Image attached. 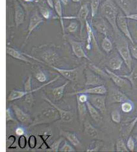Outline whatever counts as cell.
<instances>
[{"label":"cell","instance_id":"1","mask_svg":"<svg viewBox=\"0 0 137 152\" xmlns=\"http://www.w3.org/2000/svg\"><path fill=\"white\" fill-rule=\"evenodd\" d=\"M36 56L26 53L27 57L45 65L55 66L59 60V55L55 48L51 46H42L35 48Z\"/></svg>","mask_w":137,"mask_h":152},{"label":"cell","instance_id":"2","mask_svg":"<svg viewBox=\"0 0 137 152\" xmlns=\"http://www.w3.org/2000/svg\"><path fill=\"white\" fill-rule=\"evenodd\" d=\"M101 13L103 18L111 26L115 35L122 33L117 26V18L119 14L117 5L113 0H105L101 5Z\"/></svg>","mask_w":137,"mask_h":152},{"label":"cell","instance_id":"3","mask_svg":"<svg viewBox=\"0 0 137 152\" xmlns=\"http://www.w3.org/2000/svg\"><path fill=\"white\" fill-rule=\"evenodd\" d=\"M116 37V47L124 63L125 64L127 68L131 72L132 70L133 59L131 54V51L129 49V44L128 42V39L122 33H120L115 35Z\"/></svg>","mask_w":137,"mask_h":152},{"label":"cell","instance_id":"4","mask_svg":"<svg viewBox=\"0 0 137 152\" xmlns=\"http://www.w3.org/2000/svg\"><path fill=\"white\" fill-rule=\"evenodd\" d=\"M59 119H60L59 112L54 107L51 105L50 107L46 108L42 110L39 115H37L31 126L33 127L44 124L52 123Z\"/></svg>","mask_w":137,"mask_h":152},{"label":"cell","instance_id":"5","mask_svg":"<svg viewBox=\"0 0 137 152\" xmlns=\"http://www.w3.org/2000/svg\"><path fill=\"white\" fill-rule=\"evenodd\" d=\"M49 67L53 68V70L57 71L61 76H63V77L66 79L67 80L73 83L78 81L80 75L82 74H84L85 69L87 68L85 66V64L78 66L73 69L60 68L53 65L50 66Z\"/></svg>","mask_w":137,"mask_h":152},{"label":"cell","instance_id":"6","mask_svg":"<svg viewBox=\"0 0 137 152\" xmlns=\"http://www.w3.org/2000/svg\"><path fill=\"white\" fill-rule=\"evenodd\" d=\"M64 37L66 38L67 42L70 44L71 46V50L75 56L79 58H85L89 61L91 62V60L88 58V55L85 53V51L83 49V44L82 42H78V41L73 39L72 38L67 36L65 34Z\"/></svg>","mask_w":137,"mask_h":152},{"label":"cell","instance_id":"7","mask_svg":"<svg viewBox=\"0 0 137 152\" xmlns=\"http://www.w3.org/2000/svg\"><path fill=\"white\" fill-rule=\"evenodd\" d=\"M88 102L95 107L103 115L107 113V106H106V95L101 94H88Z\"/></svg>","mask_w":137,"mask_h":152},{"label":"cell","instance_id":"8","mask_svg":"<svg viewBox=\"0 0 137 152\" xmlns=\"http://www.w3.org/2000/svg\"><path fill=\"white\" fill-rule=\"evenodd\" d=\"M117 26L120 31L130 41L132 44H135V41L129 29L128 18L123 12H119L117 18Z\"/></svg>","mask_w":137,"mask_h":152},{"label":"cell","instance_id":"9","mask_svg":"<svg viewBox=\"0 0 137 152\" xmlns=\"http://www.w3.org/2000/svg\"><path fill=\"white\" fill-rule=\"evenodd\" d=\"M84 74L85 76V86L86 87H96V86L103 85L104 84V82L100 76H99L94 72L91 70L88 67L85 69Z\"/></svg>","mask_w":137,"mask_h":152},{"label":"cell","instance_id":"10","mask_svg":"<svg viewBox=\"0 0 137 152\" xmlns=\"http://www.w3.org/2000/svg\"><path fill=\"white\" fill-rule=\"evenodd\" d=\"M44 18L42 16H40L39 12L38 11L35 10L31 14V16L30 17L29 22L28 28H27V34L25 40V43L27 42V39H29L31 33L33 32V31L36 29V27L42 23L44 22Z\"/></svg>","mask_w":137,"mask_h":152},{"label":"cell","instance_id":"11","mask_svg":"<svg viewBox=\"0 0 137 152\" xmlns=\"http://www.w3.org/2000/svg\"><path fill=\"white\" fill-rule=\"evenodd\" d=\"M107 93V89L105 87L104 85L96 86V87H92L90 88H85L80 91H75L71 93H67L68 96H75L80 94H101L106 95Z\"/></svg>","mask_w":137,"mask_h":152},{"label":"cell","instance_id":"12","mask_svg":"<svg viewBox=\"0 0 137 152\" xmlns=\"http://www.w3.org/2000/svg\"><path fill=\"white\" fill-rule=\"evenodd\" d=\"M12 107L13 112L15 113L17 120H18L20 123L23 124V125L31 126V125L33 122V120L32 119L31 115L25 113L22 109H20L18 106H17L16 105H12Z\"/></svg>","mask_w":137,"mask_h":152},{"label":"cell","instance_id":"13","mask_svg":"<svg viewBox=\"0 0 137 152\" xmlns=\"http://www.w3.org/2000/svg\"><path fill=\"white\" fill-rule=\"evenodd\" d=\"M42 98H44V99H45L46 101L48 102L50 104V105L54 107L58 110V112H59V115H60V119L61 121H62V122H70L71 120H72L73 116H74L73 110H65L63 109L60 108L56 104H55V103L52 101H51V100H50L47 97H46V96H43Z\"/></svg>","mask_w":137,"mask_h":152},{"label":"cell","instance_id":"14","mask_svg":"<svg viewBox=\"0 0 137 152\" xmlns=\"http://www.w3.org/2000/svg\"><path fill=\"white\" fill-rule=\"evenodd\" d=\"M89 14V9L88 7V5L87 4L82 5L79 9L77 15L75 16V20L80 23V36L82 37V34H83V31L84 29V27L85 26V23L87 20V17Z\"/></svg>","mask_w":137,"mask_h":152},{"label":"cell","instance_id":"15","mask_svg":"<svg viewBox=\"0 0 137 152\" xmlns=\"http://www.w3.org/2000/svg\"><path fill=\"white\" fill-rule=\"evenodd\" d=\"M7 53L9 54L10 56H11L12 57L16 58V59L24 62L25 63L30 64L32 65L36 64L35 62L34 63L33 61L30 60L29 58L27 56L25 53L17 50L15 49V48H12L11 47H7Z\"/></svg>","mask_w":137,"mask_h":152},{"label":"cell","instance_id":"16","mask_svg":"<svg viewBox=\"0 0 137 152\" xmlns=\"http://www.w3.org/2000/svg\"><path fill=\"white\" fill-rule=\"evenodd\" d=\"M105 70L107 72V74L110 76V79L118 87L124 88L129 85V81L128 79L121 77L120 75L116 74L111 70H110V69L105 68Z\"/></svg>","mask_w":137,"mask_h":152},{"label":"cell","instance_id":"17","mask_svg":"<svg viewBox=\"0 0 137 152\" xmlns=\"http://www.w3.org/2000/svg\"><path fill=\"white\" fill-rule=\"evenodd\" d=\"M25 11L22 5L17 1H15V22L16 26L18 27L23 23L25 20Z\"/></svg>","mask_w":137,"mask_h":152},{"label":"cell","instance_id":"18","mask_svg":"<svg viewBox=\"0 0 137 152\" xmlns=\"http://www.w3.org/2000/svg\"><path fill=\"white\" fill-rule=\"evenodd\" d=\"M85 26H86V29H87V46L86 48L87 50H91V46H92V43L93 42L96 48L98 49V42L95 39V34L94 33L93 29H92V27L90 25V23L87 20L86 23H85Z\"/></svg>","mask_w":137,"mask_h":152},{"label":"cell","instance_id":"19","mask_svg":"<svg viewBox=\"0 0 137 152\" xmlns=\"http://www.w3.org/2000/svg\"><path fill=\"white\" fill-rule=\"evenodd\" d=\"M38 7H39L40 15L42 16L43 18L45 20L51 19V16H53L52 9L47 5L46 0H39L37 3Z\"/></svg>","mask_w":137,"mask_h":152},{"label":"cell","instance_id":"20","mask_svg":"<svg viewBox=\"0 0 137 152\" xmlns=\"http://www.w3.org/2000/svg\"><path fill=\"white\" fill-rule=\"evenodd\" d=\"M113 1L120 8L122 12L125 16L132 14L133 5L131 0H113Z\"/></svg>","mask_w":137,"mask_h":152},{"label":"cell","instance_id":"21","mask_svg":"<svg viewBox=\"0 0 137 152\" xmlns=\"http://www.w3.org/2000/svg\"><path fill=\"white\" fill-rule=\"evenodd\" d=\"M53 3H54V10L55 11L58 18L60 20V23L61 25V28H62L63 33V37L65 35V27L63 22L64 16L63 14V7H62V2H61L60 0H53Z\"/></svg>","mask_w":137,"mask_h":152},{"label":"cell","instance_id":"22","mask_svg":"<svg viewBox=\"0 0 137 152\" xmlns=\"http://www.w3.org/2000/svg\"><path fill=\"white\" fill-rule=\"evenodd\" d=\"M84 133L90 139H96L98 137L99 131L88 120H85L83 123Z\"/></svg>","mask_w":137,"mask_h":152},{"label":"cell","instance_id":"23","mask_svg":"<svg viewBox=\"0 0 137 152\" xmlns=\"http://www.w3.org/2000/svg\"><path fill=\"white\" fill-rule=\"evenodd\" d=\"M94 27L97 31L98 33H100L103 35L107 36L109 29L107 23H106L105 21L103 19L99 18L98 20H95V21L92 23Z\"/></svg>","mask_w":137,"mask_h":152},{"label":"cell","instance_id":"24","mask_svg":"<svg viewBox=\"0 0 137 152\" xmlns=\"http://www.w3.org/2000/svg\"><path fill=\"white\" fill-rule=\"evenodd\" d=\"M136 123L137 116L131 121V122H130L129 123L127 124L126 125H124L122 126V127L120 129V132L123 138L126 139V138H128V137L130 136V134H131L133 130L134 129Z\"/></svg>","mask_w":137,"mask_h":152},{"label":"cell","instance_id":"25","mask_svg":"<svg viewBox=\"0 0 137 152\" xmlns=\"http://www.w3.org/2000/svg\"><path fill=\"white\" fill-rule=\"evenodd\" d=\"M86 104L87 107L88 112L89 113V114H90V117L94 120V122L97 123L101 122L103 119V116L101 115L102 114L99 111V110L95 107L92 105L88 101L87 102Z\"/></svg>","mask_w":137,"mask_h":152},{"label":"cell","instance_id":"26","mask_svg":"<svg viewBox=\"0 0 137 152\" xmlns=\"http://www.w3.org/2000/svg\"><path fill=\"white\" fill-rule=\"evenodd\" d=\"M124 62L122 58L120 55H116V56L112 57L109 61V67L112 71L119 70L122 68L123 63Z\"/></svg>","mask_w":137,"mask_h":152},{"label":"cell","instance_id":"27","mask_svg":"<svg viewBox=\"0 0 137 152\" xmlns=\"http://www.w3.org/2000/svg\"><path fill=\"white\" fill-rule=\"evenodd\" d=\"M129 98L128 96L125 94L124 92L119 91V90H114L111 94V103H122L127 100H129Z\"/></svg>","mask_w":137,"mask_h":152},{"label":"cell","instance_id":"28","mask_svg":"<svg viewBox=\"0 0 137 152\" xmlns=\"http://www.w3.org/2000/svg\"><path fill=\"white\" fill-rule=\"evenodd\" d=\"M121 77H124L129 81L133 88H137V65L132 69L129 74L120 75Z\"/></svg>","mask_w":137,"mask_h":152},{"label":"cell","instance_id":"29","mask_svg":"<svg viewBox=\"0 0 137 152\" xmlns=\"http://www.w3.org/2000/svg\"><path fill=\"white\" fill-rule=\"evenodd\" d=\"M61 134L64 137L70 142L71 144H72L74 146H77L81 145V142L79 140L77 134L73 132H70L67 131H61Z\"/></svg>","mask_w":137,"mask_h":152},{"label":"cell","instance_id":"30","mask_svg":"<svg viewBox=\"0 0 137 152\" xmlns=\"http://www.w3.org/2000/svg\"><path fill=\"white\" fill-rule=\"evenodd\" d=\"M69 83L70 81L67 80L66 83H64L63 85H60L59 87H57L52 89V94L55 99L57 100V101H59V100H60L63 98L64 96V90L67 87V85L69 84Z\"/></svg>","mask_w":137,"mask_h":152},{"label":"cell","instance_id":"31","mask_svg":"<svg viewBox=\"0 0 137 152\" xmlns=\"http://www.w3.org/2000/svg\"><path fill=\"white\" fill-rule=\"evenodd\" d=\"M77 109L79 113V118L81 124H83L85 118H86L87 113V107L86 103H81L79 100L77 99Z\"/></svg>","mask_w":137,"mask_h":152},{"label":"cell","instance_id":"32","mask_svg":"<svg viewBox=\"0 0 137 152\" xmlns=\"http://www.w3.org/2000/svg\"><path fill=\"white\" fill-rule=\"evenodd\" d=\"M30 93H33V92H26V91H17V90H13L10 93L9 96L8 100L9 102H12L15 101V100L21 99L22 98H24L25 96L30 94Z\"/></svg>","mask_w":137,"mask_h":152},{"label":"cell","instance_id":"33","mask_svg":"<svg viewBox=\"0 0 137 152\" xmlns=\"http://www.w3.org/2000/svg\"><path fill=\"white\" fill-rule=\"evenodd\" d=\"M88 68L90 69L91 70L93 71L94 73L100 76L101 78L104 79H110V76L107 74V72L105 70H102L100 67L97 66L96 65H95L92 63H90L88 64Z\"/></svg>","mask_w":137,"mask_h":152},{"label":"cell","instance_id":"34","mask_svg":"<svg viewBox=\"0 0 137 152\" xmlns=\"http://www.w3.org/2000/svg\"><path fill=\"white\" fill-rule=\"evenodd\" d=\"M101 47L102 49L107 53H110L112 50L113 45L112 43V41L108 37V36H105L103 38V39L101 42Z\"/></svg>","mask_w":137,"mask_h":152},{"label":"cell","instance_id":"35","mask_svg":"<svg viewBox=\"0 0 137 152\" xmlns=\"http://www.w3.org/2000/svg\"><path fill=\"white\" fill-rule=\"evenodd\" d=\"M101 0H91L90 9H91V20H93L95 15H97L99 7L100 5Z\"/></svg>","mask_w":137,"mask_h":152},{"label":"cell","instance_id":"36","mask_svg":"<svg viewBox=\"0 0 137 152\" xmlns=\"http://www.w3.org/2000/svg\"><path fill=\"white\" fill-rule=\"evenodd\" d=\"M121 109L125 113H129L134 110V104L130 99L127 100L121 103Z\"/></svg>","mask_w":137,"mask_h":152},{"label":"cell","instance_id":"37","mask_svg":"<svg viewBox=\"0 0 137 152\" xmlns=\"http://www.w3.org/2000/svg\"><path fill=\"white\" fill-rule=\"evenodd\" d=\"M79 27V22L77 21H74V20H71L70 23H69V25L66 27L65 30L70 33H75L77 32Z\"/></svg>","mask_w":137,"mask_h":152},{"label":"cell","instance_id":"38","mask_svg":"<svg viewBox=\"0 0 137 152\" xmlns=\"http://www.w3.org/2000/svg\"><path fill=\"white\" fill-rule=\"evenodd\" d=\"M116 151H129L127 144L125 143V142L123 139H119L116 140Z\"/></svg>","mask_w":137,"mask_h":152},{"label":"cell","instance_id":"39","mask_svg":"<svg viewBox=\"0 0 137 152\" xmlns=\"http://www.w3.org/2000/svg\"><path fill=\"white\" fill-rule=\"evenodd\" d=\"M63 140H64L63 137H60L59 139L55 140L50 145V148L46 150V151H59L60 144Z\"/></svg>","mask_w":137,"mask_h":152},{"label":"cell","instance_id":"40","mask_svg":"<svg viewBox=\"0 0 137 152\" xmlns=\"http://www.w3.org/2000/svg\"><path fill=\"white\" fill-rule=\"evenodd\" d=\"M111 120L113 122L116 124H120L122 120V116L121 114L120 113L118 110H113L111 113Z\"/></svg>","mask_w":137,"mask_h":152},{"label":"cell","instance_id":"41","mask_svg":"<svg viewBox=\"0 0 137 152\" xmlns=\"http://www.w3.org/2000/svg\"><path fill=\"white\" fill-rule=\"evenodd\" d=\"M103 142L100 140H94L90 146L87 150V151H98L103 146Z\"/></svg>","mask_w":137,"mask_h":152},{"label":"cell","instance_id":"42","mask_svg":"<svg viewBox=\"0 0 137 152\" xmlns=\"http://www.w3.org/2000/svg\"><path fill=\"white\" fill-rule=\"evenodd\" d=\"M18 146V140L17 141L16 137L10 135L7 140V148H15Z\"/></svg>","mask_w":137,"mask_h":152},{"label":"cell","instance_id":"43","mask_svg":"<svg viewBox=\"0 0 137 152\" xmlns=\"http://www.w3.org/2000/svg\"><path fill=\"white\" fill-rule=\"evenodd\" d=\"M35 77L37 81L40 83H45L47 81V76L41 70H37L35 74Z\"/></svg>","mask_w":137,"mask_h":152},{"label":"cell","instance_id":"44","mask_svg":"<svg viewBox=\"0 0 137 152\" xmlns=\"http://www.w3.org/2000/svg\"><path fill=\"white\" fill-rule=\"evenodd\" d=\"M28 144V139L26 134L20 136L18 138V147L20 149H24L27 144Z\"/></svg>","mask_w":137,"mask_h":152},{"label":"cell","instance_id":"45","mask_svg":"<svg viewBox=\"0 0 137 152\" xmlns=\"http://www.w3.org/2000/svg\"><path fill=\"white\" fill-rule=\"evenodd\" d=\"M126 144H127V147H128L129 151H135V140L134 139V137H133V136L130 135L128 137Z\"/></svg>","mask_w":137,"mask_h":152},{"label":"cell","instance_id":"46","mask_svg":"<svg viewBox=\"0 0 137 152\" xmlns=\"http://www.w3.org/2000/svg\"><path fill=\"white\" fill-rule=\"evenodd\" d=\"M6 122H7V123H8L9 122H14L15 123L18 122V121L14 118L12 109L10 107L7 108L6 110Z\"/></svg>","mask_w":137,"mask_h":152},{"label":"cell","instance_id":"47","mask_svg":"<svg viewBox=\"0 0 137 152\" xmlns=\"http://www.w3.org/2000/svg\"><path fill=\"white\" fill-rule=\"evenodd\" d=\"M37 143L36 136L31 134L30 137H28V146L31 149H35Z\"/></svg>","mask_w":137,"mask_h":152},{"label":"cell","instance_id":"48","mask_svg":"<svg viewBox=\"0 0 137 152\" xmlns=\"http://www.w3.org/2000/svg\"><path fill=\"white\" fill-rule=\"evenodd\" d=\"M59 151H75V149L67 141H64L63 146L59 149Z\"/></svg>","mask_w":137,"mask_h":152},{"label":"cell","instance_id":"49","mask_svg":"<svg viewBox=\"0 0 137 152\" xmlns=\"http://www.w3.org/2000/svg\"><path fill=\"white\" fill-rule=\"evenodd\" d=\"M129 49L131 51V54L132 57L137 60V45L135 44L131 43L129 44Z\"/></svg>","mask_w":137,"mask_h":152},{"label":"cell","instance_id":"50","mask_svg":"<svg viewBox=\"0 0 137 152\" xmlns=\"http://www.w3.org/2000/svg\"><path fill=\"white\" fill-rule=\"evenodd\" d=\"M33 93H30V94H27L25 96V102L27 103V105H29V106H31L33 103Z\"/></svg>","mask_w":137,"mask_h":152},{"label":"cell","instance_id":"51","mask_svg":"<svg viewBox=\"0 0 137 152\" xmlns=\"http://www.w3.org/2000/svg\"><path fill=\"white\" fill-rule=\"evenodd\" d=\"M81 103H87L88 101V96L86 94H80L75 95Z\"/></svg>","mask_w":137,"mask_h":152},{"label":"cell","instance_id":"52","mask_svg":"<svg viewBox=\"0 0 137 152\" xmlns=\"http://www.w3.org/2000/svg\"><path fill=\"white\" fill-rule=\"evenodd\" d=\"M15 133L16 135H18V137L22 136V135H24V134H26L25 129L22 127H17L15 130Z\"/></svg>","mask_w":137,"mask_h":152},{"label":"cell","instance_id":"53","mask_svg":"<svg viewBox=\"0 0 137 152\" xmlns=\"http://www.w3.org/2000/svg\"><path fill=\"white\" fill-rule=\"evenodd\" d=\"M126 17H127V18H128V19L135 20V21L137 22V12L132 13V14H131V15L126 16Z\"/></svg>","mask_w":137,"mask_h":152},{"label":"cell","instance_id":"54","mask_svg":"<svg viewBox=\"0 0 137 152\" xmlns=\"http://www.w3.org/2000/svg\"><path fill=\"white\" fill-rule=\"evenodd\" d=\"M46 3H47V5H48L50 7L54 9V3H53V0H46Z\"/></svg>","mask_w":137,"mask_h":152},{"label":"cell","instance_id":"55","mask_svg":"<svg viewBox=\"0 0 137 152\" xmlns=\"http://www.w3.org/2000/svg\"><path fill=\"white\" fill-rule=\"evenodd\" d=\"M60 1L64 5H67L68 4V3H69L70 0H60Z\"/></svg>","mask_w":137,"mask_h":152},{"label":"cell","instance_id":"56","mask_svg":"<svg viewBox=\"0 0 137 152\" xmlns=\"http://www.w3.org/2000/svg\"><path fill=\"white\" fill-rule=\"evenodd\" d=\"M26 3H32L35 0H23Z\"/></svg>","mask_w":137,"mask_h":152},{"label":"cell","instance_id":"57","mask_svg":"<svg viewBox=\"0 0 137 152\" xmlns=\"http://www.w3.org/2000/svg\"><path fill=\"white\" fill-rule=\"evenodd\" d=\"M71 1H73L74 3H79L81 0H71Z\"/></svg>","mask_w":137,"mask_h":152},{"label":"cell","instance_id":"58","mask_svg":"<svg viewBox=\"0 0 137 152\" xmlns=\"http://www.w3.org/2000/svg\"><path fill=\"white\" fill-rule=\"evenodd\" d=\"M135 10L137 12V0H135Z\"/></svg>","mask_w":137,"mask_h":152},{"label":"cell","instance_id":"59","mask_svg":"<svg viewBox=\"0 0 137 152\" xmlns=\"http://www.w3.org/2000/svg\"><path fill=\"white\" fill-rule=\"evenodd\" d=\"M134 137V139L135 140V142L137 143V134H135L134 137Z\"/></svg>","mask_w":137,"mask_h":152},{"label":"cell","instance_id":"60","mask_svg":"<svg viewBox=\"0 0 137 152\" xmlns=\"http://www.w3.org/2000/svg\"><path fill=\"white\" fill-rule=\"evenodd\" d=\"M135 133H137V128H136V131H135Z\"/></svg>","mask_w":137,"mask_h":152}]
</instances>
